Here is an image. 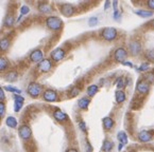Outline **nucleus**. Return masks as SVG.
Here are the masks:
<instances>
[{
    "label": "nucleus",
    "mask_w": 154,
    "mask_h": 152,
    "mask_svg": "<svg viewBox=\"0 0 154 152\" xmlns=\"http://www.w3.org/2000/svg\"><path fill=\"white\" fill-rule=\"evenodd\" d=\"M46 25L49 28L50 30L52 31H57V30H61L63 27V21L60 19L59 17H55V16H50L46 19Z\"/></svg>",
    "instance_id": "obj_1"
},
{
    "label": "nucleus",
    "mask_w": 154,
    "mask_h": 152,
    "mask_svg": "<svg viewBox=\"0 0 154 152\" xmlns=\"http://www.w3.org/2000/svg\"><path fill=\"white\" fill-rule=\"evenodd\" d=\"M101 37L106 41H113L117 38L118 32L115 28H104L102 29L101 33H100Z\"/></svg>",
    "instance_id": "obj_2"
},
{
    "label": "nucleus",
    "mask_w": 154,
    "mask_h": 152,
    "mask_svg": "<svg viewBox=\"0 0 154 152\" xmlns=\"http://www.w3.org/2000/svg\"><path fill=\"white\" fill-rule=\"evenodd\" d=\"M128 58V51L125 48H118L116 51L114 52V59L117 63H125Z\"/></svg>",
    "instance_id": "obj_3"
},
{
    "label": "nucleus",
    "mask_w": 154,
    "mask_h": 152,
    "mask_svg": "<svg viewBox=\"0 0 154 152\" xmlns=\"http://www.w3.org/2000/svg\"><path fill=\"white\" fill-rule=\"evenodd\" d=\"M150 89H151V85L149 83H147L145 79H140L136 83V91L138 92L139 94H141V95L147 94L150 91Z\"/></svg>",
    "instance_id": "obj_4"
},
{
    "label": "nucleus",
    "mask_w": 154,
    "mask_h": 152,
    "mask_svg": "<svg viewBox=\"0 0 154 152\" xmlns=\"http://www.w3.org/2000/svg\"><path fill=\"white\" fill-rule=\"evenodd\" d=\"M42 92V86L37 83H31L28 86V93L32 97H37Z\"/></svg>",
    "instance_id": "obj_5"
},
{
    "label": "nucleus",
    "mask_w": 154,
    "mask_h": 152,
    "mask_svg": "<svg viewBox=\"0 0 154 152\" xmlns=\"http://www.w3.org/2000/svg\"><path fill=\"white\" fill-rule=\"evenodd\" d=\"M129 51L133 56L138 55L141 52V43L138 40H132L129 43Z\"/></svg>",
    "instance_id": "obj_6"
},
{
    "label": "nucleus",
    "mask_w": 154,
    "mask_h": 152,
    "mask_svg": "<svg viewBox=\"0 0 154 152\" xmlns=\"http://www.w3.org/2000/svg\"><path fill=\"white\" fill-rule=\"evenodd\" d=\"M43 98L46 101H49V103H52V101H57L59 96H57V93L53 90H46L43 94Z\"/></svg>",
    "instance_id": "obj_7"
},
{
    "label": "nucleus",
    "mask_w": 154,
    "mask_h": 152,
    "mask_svg": "<svg viewBox=\"0 0 154 152\" xmlns=\"http://www.w3.org/2000/svg\"><path fill=\"white\" fill-rule=\"evenodd\" d=\"M75 7L72 4H69V3H65L61 7V13L63 14L65 17H70L75 14Z\"/></svg>",
    "instance_id": "obj_8"
},
{
    "label": "nucleus",
    "mask_w": 154,
    "mask_h": 152,
    "mask_svg": "<svg viewBox=\"0 0 154 152\" xmlns=\"http://www.w3.org/2000/svg\"><path fill=\"white\" fill-rule=\"evenodd\" d=\"M153 139V133L151 131H148V130H141L138 133V139L141 143H147L150 142Z\"/></svg>",
    "instance_id": "obj_9"
},
{
    "label": "nucleus",
    "mask_w": 154,
    "mask_h": 152,
    "mask_svg": "<svg viewBox=\"0 0 154 152\" xmlns=\"http://www.w3.org/2000/svg\"><path fill=\"white\" fill-rule=\"evenodd\" d=\"M64 57H65V51L63 49H61V48H57V49L53 50L51 52V58H52V60L57 61V63L61 61Z\"/></svg>",
    "instance_id": "obj_10"
},
{
    "label": "nucleus",
    "mask_w": 154,
    "mask_h": 152,
    "mask_svg": "<svg viewBox=\"0 0 154 152\" xmlns=\"http://www.w3.org/2000/svg\"><path fill=\"white\" fill-rule=\"evenodd\" d=\"M51 68H52V63H51L50 59H43V60L38 63V66H37V69L41 72H44V73L49 72L50 70H51Z\"/></svg>",
    "instance_id": "obj_11"
},
{
    "label": "nucleus",
    "mask_w": 154,
    "mask_h": 152,
    "mask_svg": "<svg viewBox=\"0 0 154 152\" xmlns=\"http://www.w3.org/2000/svg\"><path fill=\"white\" fill-rule=\"evenodd\" d=\"M18 133H19V136H20L23 139H30L32 135V131H31V129H30V127H28V126H26V125H23L20 128H19Z\"/></svg>",
    "instance_id": "obj_12"
},
{
    "label": "nucleus",
    "mask_w": 154,
    "mask_h": 152,
    "mask_svg": "<svg viewBox=\"0 0 154 152\" xmlns=\"http://www.w3.org/2000/svg\"><path fill=\"white\" fill-rule=\"evenodd\" d=\"M44 54L42 50H34L31 54H30V60L33 63H41L43 60Z\"/></svg>",
    "instance_id": "obj_13"
},
{
    "label": "nucleus",
    "mask_w": 154,
    "mask_h": 152,
    "mask_svg": "<svg viewBox=\"0 0 154 152\" xmlns=\"http://www.w3.org/2000/svg\"><path fill=\"white\" fill-rule=\"evenodd\" d=\"M115 97H116V101H117L118 104H121L125 101L127 95H125V91H122V90H117L115 93Z\"/></svg>",
    "instance_id": "obj_14"
},
{
    "label": "nucleus",
    "mask_w": 154,
    "mask_h": 152,
    "mask_svg": "<svg viewBox=\"0 0 154 152\" xmlns=\"http://www.w3.org/2000/svg\"><path fill=\"white\" fill-rule=\"evenodd\" d=\"M53 116H54V118L59 121H64L68 118L67 115H66L63 111H61V110H55V111L53 112Z\"/></svg>",
    "instance_id": "obj_15"
},
{
    "label": "nucleus",
    "mask_w": 154,
    "mask_h": 152,
    "mask_svg": "<svg viewBox=\"0 0 154 152\" xmlns=\"http://www.w3.org/2000/svg\"><path fill=\"white\" fill-rule=\"evenodd\" d=\"M102 123H103V127H104L105 130H111L114 127V121L109 116L104 117V118L102 119Z\"/></svg>",
    "instance_id": "obj_16"
},
{
    "label": "nucleus",
    "mask_w": 154,
    "mask_h": 152,
    "mask_svg": "<svg viewBox=\"0 0 154 152\" xmlns=\"http://www.w3.org/2000/svg\"><path fill=\"white\" fill-rule=\"evenodd\" d=\"M89 103H91V99L87 98V97H82V98L79 99V101H78V106H79L80 109H87V107H88Z\"/></svg>",
    "instance_id": "obj_17"
},
{
    "label": "nucleus",
    "mask_w": 154,
    "mask_h": 152,
    "mask_svg": "<svg viewBox=\"0 0 154 152\" xmlns=\"http://www.w3.org/2000/svg\"><path fill=\"white\" fill-rule=\"evenodd\" d=\"M10 45H11V41H10L9 38H2L0 40V51H7L9 49Z\"/></svg>",
    "instance_id": "obj_18"
},
{
    "label": "nucleus",
    "mask_w": 154,
    "mask_h": 152,
    "mask_svg": "<svg viewBox=\"0 0 154 152\" xmlns=\"http://www.w3.org/2000/svg\"><path fill=\"white\" fill-rule=\"evenodd\" d=\"M135 13L143 18H148L153 16V12L148 11V10H138V11H135Z\"/></svg>",
    "instance_id": "obj_19"
},
{
    "label": "nucleus",
    "mask_w": 154,
    "mask_h": 152,
    "mask_svg": "<svg viewBox=\"0 0 154 152\" xmlns=\"http://www.w3.org/2000/svg\"><path fill=\"white\" fill-rule=\"evenodd\" d=\"M117 139L119 142H120V144H123V145H125V144H128V136H127V133L123 131H120L119 133L117 134Z\"/></svg>",
    "instance_id": "obj_20"
},
{
    "label": "nucleus",
    "mask_w": 154,
    "mask_h": 152,
    "mask_svg": "<svg viewBox=\"0 0 154 152\" xmlns=\"http://www.w3.org/2000/svg\"><path fill=\"white\" fill-rule=\"evenodd\" d=\"M113 147H114L113 142H111V141H104V143H103V145H102V151L109 152L112 149H113Z\"/></svg>",
    "instance_id": "obj_21"
},
{
    "label": "nucleus",
    "mask_w": 154,
    "mask_h": 152,
    "mask_svg": "<svg viewBox=\"0 0 154 152\" xmlns=\"http://www.w3.org/2000/svg\"><path fill=\"white\" fill-rule=\"evenodd\" d=\"M38 10L42 13H49V12H51V7H50L48 3L42 2L38 4Z\"/></svg>",
    "instance_id": "obj_22"
},
{
    "label": "nucleus",
    "mask_w": 154,
    "mask_h": 152,
    "mask_svg": "<svg viewBox=\"0 0 154 152\" xmlns=\"http://www.w3.org/2000/svg\"><path fill=\"white\" fill-rule=\"evenodd\" d=\"M98 90H99L98 86H96V85L89 86V87L87 88V95H88V96H91V97H93L94 95H96V94H97Z\"/></svg>",
    "instance_id": "obj_23"
},
{
    "label": "nucleus",
    "mask_w": 154,
    "mask_h": 152,
    "mask_svg": "<svg viewBox=\"0 0 154 152\" xmlns=\"http://www.w3.org/2000/svg\"><path fill=\"white\" fill-rule=\"evenodd\" d=\"M5 123H7L8 127H10V128H16L17 127V121H16V118L13 116L8 117L7 121H5Z\"/></svg>",
    "instance_id": "obj_24"
},
{
    "label": "nucleus",
    "mask_w": 154,
    "mask_h": 152,
    "mask_svg": "<svg viewBox=\"0 0 154 152\" xmlns=\"http://www.w3.org/2000/svg\"><path fill=\"white\" fill-rule=\"evenodd\" d=\"M17 72L16 71H11L5 75V80L8 81H15L17 79Z\"/></svg>",
    "instance_id": "obj_25"
},
{
    "label": "nucleus",
    "mask_w": 154,
    "mask_h": 152,
    "mask_svg": "<svg viewBox=\"0 0 154 152\" xmlns=\"http://www.w3.org/2000/svg\"><path fill=\"white\" fill-rule=\"evenodd\" d=\"M145 57L150 61V63H154V49L148 50V51L145 53Z\"/></svg>",
    "instance_id": "obj_26"
},
{
    "label": "nucleus",
    "mask_w": 154,
    "mask_h": 152,
    "mask_svg": "<svg viewBox=\"0 0 154 152\" xmlns=\"http://www.w3.org/2000/svg\"><path fill=\"white\" fill-rule=\"evenodd\" d=\"M147 83H149L150 85L151 83H154V73L153 72H150V73H147L143 75V78Z\"/></svg>",
    "instance_id": "obj_27"
},
{
    "label": "nucleus",
    "mask_w": 154,
    "mask_h": 152,
    "mask_svg": "<svg viewBox=\"0 0 154 152\" xmlns=\"http://www.w3.org/2000/svg\"><path fill=\"white\" fill-rule=\"evenodd\" d=\"M14 22H15V18H14V16L11 15V14L8 15L5 20V25H7V27H12V25H14Z\"/></svg>",
    "instance_id": "obj_28"
},
{
    "label": "nucleus",
    "mask_w": 154,
    "mask_h": 152,
    "mask_svg": "<svg viewBox=\"0 0 154 152\" xmlns=\"http://www.w3.org/2000/svg\"><path fill=\"white\" fill-rule=\"evenodd\" d=\"M8 65H9V63H8L7 58L0 56V71H3V70L7 69Z\"/></svg>",
    "instance_id": "obj_29"
},
{
    "label": "nucleus",
    "mask_w": 154,
    "mask_h": 152,
    "mask_svg": "<svg viewBox=\"0 0 154 152\" xmlns=\"http://www.w3.org/2000/svg\"><path fill=\"white\" fill-rule=\"evenodd\" d=\"M116 86H117L118 90L122 89L125 86V79L123 78V77H119V78L117 79V81H116Z\"/></svg>",
    "instance_id": "obj_30"
},
{
    "label": "nucleus",
    "mask_w": 154,
    "mask_h": 152,
    "mask_svg": "<svg viewBox=\"0 0 154 152\" xmlns=\"http://www.w3.org/2000/svg\"><path fill=\"white\" fill-rule=\"evenodd\" d=\"M80 88H78V87H75V88H72V89L70 90V92H69V96L70 97H75V96H78L79 95V93H80Z\"/></svg>",
    "instance_id": "obj_31"
},
{
    "label": "nucleus",
    "mask_w": 154,
    "mask_h": 152,
    "mask_svg": "<svg viewBox=\"0 0 154 152\" xmlns=\"http://www.w3.org/2000/svg\"><path fill=\"white\" fill-rule=\"evenodd\" d=\"M5 89L9 92H13V93H17V94H20V92H21L19 89H17V88H15V87H12V86H7Z\"/></svg>",
    "instance_id": "obj_32"
},
{
    "label": "nucleus",
    "mask_w": 154,
    "mask_h": 152,
    "mask_svg": "<svg viewBox=\"0 0 154 152\" xmlns=\"http://www.w3.org/2000/svg\"><path fill=\"white\" fill-rule=\"evenodd\" d=\"M14 101H15V103L17 104H23V97H21L20 95H18V94H16L15 96H14Z\"/></svg>",
    "instance_id": "obj_33"
},
{
    "label": "nucleus",
    "mask_w": 154,
    "mask_h": 152,
    "mask_svg": "<svg viewBox=\"0 0 154 152\" xmlns=\"http://www.w3.org/2000/svg\"><path fill=\"white\" fill-rule=\"evenodd\" d=\"M97 23H98V18L97 17H91L88 20V25H91V27H94V25H96Z\"/></svg>",
    "instance_id": "obj_34"
},
{
    "label": "nucleus",
    "mask_w": 154,
    "mask_h": 152,
    "mask_svg": "<svg viewBox=\"0 0 154 152\" xmlns=\"http://www.w3.org/2000/svg\"><path fill=\"white\" fill-rule=\"evenodd\" d=\"M5 105L2 101H0V117H2L5 115Z\"/></svg>",
    "instance_id": "obj_35"
},
{
    "label": "nucleus",
    "mask_w": 154,
    "mask_h": 152,
    "mask_svg": "<svg viewBox=\"0 0 154 152\" xmlns=\"http://www.w3.org/2000/svg\"><path fill=\"white\" fill-rule=\"evenodd\" d=\"M149 69V63H145L139 67V71H147Z\"/></svg>",
    "instance_id": "obj_36"
},
{
    "label": "nucleus",
    "mask_w": 154,
    "mask_h": 152,
    "mask_svg": "<svg viewBox=\"0 0 154 152\" xmlns=\"http://www.w3.org/2000/svg\"><path fill=\"white\" fill-rule=\"evenodd\" d=\"M29 7H27V5H23V7H21V15H26V14L29 13Z\"/></svg>",
    "instance_id": "obj_37"
},
{
    "label": "nucleus",
    "mask_w": 154,
    "mask_h": 152,
    "mask_svg": "<svg viewBox=\"0 0 154 152\" xmlns=\"http://www.w3.org/2000/svg\"><path fill=\"white\" fill-rule=\"evenodd\" d=\"M147 5L149 9L154 10V0H147Z\"/></svg>",
    "instance_id": "obj_38"
},
{
    "label": "nucleus",
    "mask_w": 154,
    "mask_h": 152,
    "mask_svg": "<svg viewBox=\"0 0 154 152\" xmlns=\"http://www.w3.org/2000/svg\"><path fill=\"white\" fill-rule=\"evenodd\" d=\"M79 127H80V129H81L82 131L86 132V126H85V123H84V121H80Z\"/></svg>",
    "instance_id": "obj_39"
},
{
    "label": "nucleus",
    "mask_w": 154,
    "mask_h": 152,
    "mask_svg": "<svg viewBox=\"0 0 154 152\" xmlns=\"http://www.w3.org/2000/svg\"><path fill=\"white\" fill-rule=\"evenodd\" d=\"M5 101V92H3V89L0 87V101Z\"/></svg>",
    "instance_id": "obj_40"
},
{
    "label": "nucleus",
    "mask_w": 154,
    "mask_h": 152,
    "mask_svg": "<svg viewBox=\"0 0 154 152\" xmlns=\"http://www.w3.org/2000/svg\"><path fill=\"white\" fill-rule=\"evenodd\" d=\"M114 18H115L116 20H119V18H120V13L118 12V10L114 12Z\"/></svg>",
    "instance_id": "obj_41"
},
{
    "label": "nucleus",
    "mask_w": 154,
    "mask_h": 152,
    "mask_svg": "<svg viewBox=\"0 0 154 152\" xmlns=\"http://www.w3.org/2000/svg\"><path fill=\"white\" fill-rule=\"evenodd\" d=\"M91 150H93V148H91V146L89 145V143L87 142V143H86V151L87 152H91Z\"/></svg>",
    "instance_id": "obj_42"
},
{
    "label": "nucleus",
    "mask_w": 154,
    "mask_h": 152,
    "mask_svg": "<svg viewBox=\"0 0 154 152\" xmlns=\"http://www.w3.org/2000/svg\"><path fill=\"white\" fill-rule=\"evenodd\" d=\"M109 5H111V2H109V0H106V1H105V4H104V9L105 10H109Z\"/></svg>",
    "instance_id": "obj_43"
},
{
    "label": "nucleus",
    "mask_w": 154,
    "mask_h": 152,
    "mask_svg": "<svg viewBox=\"0 0 154 152\" xmlns=\"http://www.w3.org/2000/svg\"><path fill=\"white\" fill-rule=\"evenodd\" d=\"M149 25H150L151 28H153V29H154V19H153V20L150 21V22H149Z\"/></svg>",
    "instance_id": "obj_44"
},
{
    "label": "nucleus",
    "mask_w": 154,
    "mask_h": 152,
    "mask_svg": "<svg viewBox=\"0 0 154 152\" xmlns=\"http://www.w3.org/2000/svg\"><path fill=\"white\" fill-rule=\"evenodd\" d=\"M123 63V65H125V66H129V67H132V66H133V65H132V63H127V61H125V63Z\"/></svg>",
    "instance_id": "obj_45"
},
{
    "label": "nucleus",
    "mask_w": 154,
    "mask_h": 152,
    "mask_svg": "<svg viewBox=\"0 0 154 152\" xmlns=\"http://www.w3.org/2000/svg\"><path fill=\"white\" fill-rule=\"evenodd\" d=\"M67 152H78L75 149H69V150H67Z\"/></svg>",
    "instance_id": "obj_46"
},
{
    "label": "nucleus",
    "mask_w": 154,
    "mask_h": 152,
    "mask_svg": "<svg viewBox=\"0 0 154 152\" xmlns=\"http://www.w3.org/2000/svg\"><path fill=\"white\" fill-rule=\"evenodd\" d=\"M153 73H154V70H153Z\"/></svg>",
    "instance_id": "obj_47"
}]
</instances>
